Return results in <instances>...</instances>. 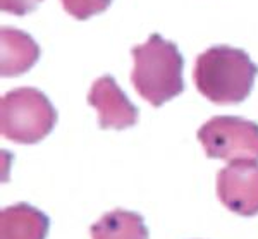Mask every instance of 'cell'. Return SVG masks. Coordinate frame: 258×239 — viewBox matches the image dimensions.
<instances>
[{
	"instance_id": "obj_1",
	"label": "cell",
	"mask_w": 258,
	"mask_h": 239,
	"mask_svg": "<svg viewBox=\"0 0 258 239\" xmlns=\"http://www.w3.org/2000/svg\"><path fill=\"white\" fill-rule=\"evenodd\" d=\"M258 66L244 50L215 45L200 53L195 62L193 79L198 91L219 105L241 103L255 85Z\"/></svg>"
},
{
	"instance_id": "obj_2",
	"label": "cell",
	"mask_w": 258,
	"mask_h": 239,
	"mask_svg": "<svg viewBox=\"0 0 258 239\" xmlns=\"http://www.w3.org/2000/svg\"><path fill=\"white\" fill-rule=\"evenodd\" d=\"M131 53L135 58L131 81L143 100L160 107L184 91V58L176 43L153 33L145 43L133 47Z\"/></svg>"
},
{
	"instance_id": "obj_3",
	"label": "cell",
	"mask_w": 258,
	"mask_h": 239,
	"mask_svg": "<svg viewBox=\"0 0 258 239\" xmlns=\"http://www.w3.org/2000/svg\"><path fill=\"white\" fill-rule=\"evenodd\" d=\"M55 124V107L38 88H16L0 100V133L6 140L35 145L45 140Z\"/></svg>"
},
{
	"instance_id": "obj_4",
	"label": "cell",
	"mask_w": 258,
	"mask_h": 239,
	"mask_svg": "<svg viewBox=\"0 0 258 239\" xmlns=\"http://www.w3.org/2000/svg\"><path fill=\"white\" fill-rule=\"evenodd\" d=\"M198 140L209 158L258 160V124L234 115H217L198 129Z\"/></svg>"
},
{
	"instance_id": "obj_5",
	"label": "cell",
	"mask_w": 258,
	"mask_h": 239,
	"mask_svg": "<svg viewBox=\"0 0 258 239\" xmlns=\"http://www.w3.org/2000/svg\"><path fill=\"white\" fill-rule=\"evenodd\" d=\"M217 195L227 210L241 217L258 213V163L232 160L217 174Z\"/></svg>"
},
{
	"instance_id": "obj_6",
	"label": "cell",
	"mask_w": 258,
	"mask_h": 239,
	"mask_svg": "<svg viewBox=\"0 0 258 239\" xmlns=\"http://www.w3.org/2000/svg\"><path fill=\"white\" fill-rule=\"evenodd\" d=\"M88 103L98 110L100 129H126L138 123L140 108L131 103L127 95L112 76H102L93 83Z\"/></svg>"
},
{
	"instance_id": "obj_7",
	"label": "cell",
	"mask_w": 258,
	"mask_h": 239,
	"mask_svg": "<svg viewBox=\"0 0 258 239\" xmlns=\"http://www.w3.org/2000/svg\"><path fill=\"white\" fill-rule=\"evenodd\" d=\"M40 58V47L30 33L18 28L0 29V74L19 76L31 69Z\"/></svg>"
},
{
	"instance_id": "obj_8",
	"label": "cell",
	"mask_w": 258,
	"mask_h": 239,
	"mask_svg": "<svg viewBox=\"0 0 258 239\" xmlns=\"http://www.w3.org/2000/svg\"><path fill=\"white\" fill-rule=\"evenodd\" d=\"M47 213L30 203H16L0 213V239H47Z\"/></svg>"
},
{
	"instance_id": "obj_9",
	"label": "cell",
	"mask_w": 258,
	"mask_h": 239,
	"mask_svg": "<svg viewBox=\"0 0 258 239\" xmlns=\"http://www.w3.org/2000/svg\"><path fill=\"white\" fill-rule=\"evenodd\" d=\"M91 239H148V229L140 213L115 208L90 227Z\"/></svg>"
},
{
	"instance_id": "obj_10",
	"label": "cell",
	"mask_w": 258,
	"mask_h": 239,
	"mask_svg": "<svg viewBox=\"0 0 258 239\" xmlns=\"http://www.w3.org/2000/svg\"><path fill=\"white\" fill-rule=\"evenodd\" d=\"M60 2L68 14L80 21H85L109 9L112 0H60Z\"/></svg>"
},
{
	"instance_id": "obj_11",
	"label": "cell",
	"mask_w": 258,
	"mask_h": 239,
	"mask_svg": "<svg viewBox=\"0 0 258 239\" xmlns=\"http://www.w3.org/2000/svg\"><path fill=\"white\" fill-rule=\"evenodd\" d=\"M43 0H0V9L7 14L24 16L28 12L35 11Z\"/></svg>"
}]
</instances>
